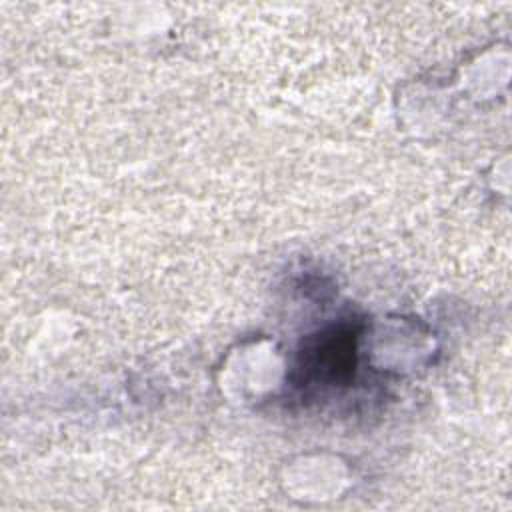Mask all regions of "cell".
Instances as JSON below:
<instances>
[{
  "mask_svg": "<svg viewBox=\"0 0 512 512\" xmlns=\"http://www.w3.org/2000/svg\"><path fill=\"white\" fill-rule=\"evenodd\" d=\"M354 354V338L350 334L334 332L320 340L314 346V352L308 356V368H318L316 376L322 380H338L344 378L352 368Z\"/></svg>",
  "mask_w": 512,
  "mask_h": 512,
  "instance_id": "1",
  "label": "cell"
}]
</instances>
